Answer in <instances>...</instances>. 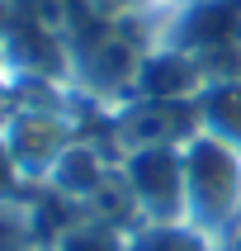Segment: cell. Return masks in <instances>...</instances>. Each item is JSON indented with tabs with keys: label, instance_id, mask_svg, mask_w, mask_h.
Instances as JSON below:
<instances>
[{
	"label": "cell",
	"instance_id": "obj_11",
	"mask_svg": "<svg viewBox=\"0 0 241 251\" xmlns=\"http://www.w3.org/2000/svg\"><path fill=\"white\" fill-rule=\"evenodd\" d=\"M28 190H33V185L24 180V171H19V161H14L10 142H5V133H0V204H19V199H28Z\"/></svg>",
	"mask_w": 241,
	"mask_h": 251
},
{
	"label": "cell",
	"instance_id": "obj_5",
	"mask_svg": "<svg viewBox=\"0 0 241 251\" xmlns=\"http://www.w3.org/2000/svg\"><path fill=\"white\" fill-rule=\"evenodd\" d=\"M113 156L128 147H156V142H184L198 133L194 100H123L113 109Z\"/></svg>",
	"mask_w": 241,
	"mask_h": 251
},
{
	"label": "cell",
	"instance_id": "obj_10",
	"mask_svg": "<svg viewBox=\"0 0 241 251\" xmlns=\"http://www.w3.org/2000/svg\"><path fill=\"white\" fill-rule=\"evenodd\" d=\"M47 251H128V232L104 223V218L81 213V218L57 237V247H47Z\"/></svg>",
	"mask_w": 241,
	"mask_h": 251
},
{
	"label": "cell",
	"instance_id": "obj_8",
	"mask_svg": "<svg viewBox=\"0 0 241 251\" xmlns=\"http://www.w3.org/2000/svg\"><path fill=\"white\" fill-rule=\"evenodd\" d=\"M194 104H198V133L241 152V81H208Z\"/></svg>",
	"mask_w": 241,
	"mask_h": 251
},
{
	"label": "cell",
	"instance_id": "obj_1",
	"mask_svg": "<svg viewBox=\"0 0 241 251\" xmlns=\"http://www.w3.org/2000/svg\"><path fill=\"white\" fill-rule=\"evenodd\" d=\"M237 218H241V152L208 133H194L184 142V223L222 242Z\"/></svg>",
	"mask_w": 241,
	"mask_h": 251
},
{
	"label": "cell",
	"instance_id": "obj_3",
	"mask_svg": "<svg viewBox=\"0 0 241 251\" xmlns=\"http://www.w3.org/2000/svg\"><path fill=\"white\" fill-rule=\"evenodd\" d=\"M152 43H170L180 52L208 62V57L241 48V0H184L170 5L166 24L152 33Z\"/></svg>",
	"mask_w": 241,
	"mask_h": 251
},
{
	"label": "cell",
	"instance_id": "obj_7",
	"mask_svg": "<svg viewBox=\"0 0 241 251\" xmlns=\"http://www.w3.org/2000/svg\"><path fill=\"white\" fill-rule=\"evenodd\" d=\"M113 171H118V156H109L90 138H76L66 152L57 156V166L47 171L43 190H52L57 199H66V204H76V209H90V199L109 185Z\"/></svg>",
	"mask_w": 241,
	"mask_h": 251
},
{
	"label": "cell",
	"instance_id": "obj_6",
	"mask_svg": "<svg viewBox=\"0 0 241 251\" xmlns=\"http://www.w3.org/2000/svg\"><path fill=\"white\" fill-rule=\"evenodd\" d=\"M208 85L203 62L170 43H152L137 62V81H132V100H198V90Z\"/></svg>",
	"mask_w": 241,
	"mask_h": 251
},
{
	"label": "cell",
	"instance_id": "obj_12",
	"mask_svg": "<svg viewBox=\"0 0 241 251\" xmlns=\"http://www.w3.org/2000/svg\"><path fill=\"white\" fill-rule=\"evenodd\" d=\"M170 5H184V0H166V10H170Z\"/></svg>",
	"mask_w": 241,
	"mask_h": 251
},
{
	"label": "cell",
	"instance_id": "obj_9",
	"mask_svg": "<svg viewBox=\"0 0 241 251\" xmlns=\"http://www.w3.org/2000/svg\"><path fill=\"white\" fill-rule=\"evenodd\" d=\"M128 251H222L194 223H137L128 232Z\"/></svg>",
	"mask_w": 241,
	"mask_h": 251
},
{
	"label": "cell",
	"instance_id": "obj_2",
	"mask_svg": "<svg viewBox=\"0 0 241 251\" xmlns=\"http://www.w3.org/2000/svg\"><path fill=\"white\" fill-rule=\"evenodd\" d=\"M118 176L142 223H184V147H128L118 152Z\"/></svg>",
	"mask_w": 241,
	"mask_h": 251
},
{
	"label": "cell",
	"instance_id": "obj_4",
	"mask_svg": "<svg viewBox=\"0 0 241 251\" xmlns=\"http://www.w3.org/2000/svg\"><path fill=\"white\" fill-rule=\"evenodd\" d=\"M76 138H81L76 133V119L57 100H38V104H24L19 100V114L5 128V142H10V152H14V161H19L28 185L47 180V171L57 166V156L66 152Z\"/></svg>",
	"mask_w": 241,
	"mask_h": 251
}]
</instances>
